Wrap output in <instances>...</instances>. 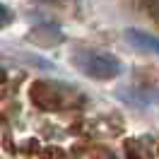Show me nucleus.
<instances>
[{
	"label": "nucleus",
	"instance_id": "f03ea898",
	"mask_svg": "<svg viewBox=\"0 0 159 159\" xmlns=\"http://www.w3.org/2000/svg\"><path fill=\"white\" fill-rule=\"evenodd\" d=\"M31 99H34L36 106H41L46 111H53V109H58V104H60V92L53 84H48V82H36L31 87Z\"/></svg>",
	"mask_w": 159,
	"mask_h": 159
},
{
	"label": "nucleus",
	"instance_id": "f257e3e1",
	"mask_svg": "<svg viewBox=\"0 0 159 159\" xmlns=\"http://www.w3.org/2000/svg\"><path fill=\"white\" fill-rule=\"evenodd\" d=\"M75 65H77L87 77L92 80H113L120 75V60L111 53H94V51H87V53H80L75 58Z\"/></svg>",
	"mask_w": 159,
	"mask_h": 159
},
{
	"label": "nucleus",
	"instance_id": "20e7f679",
	"mask_svg": "<svg viewBox=\"0 0 159 159\" xmlns=\"http://www.w3.org/2000/svg\"><path fill=\"white\" fill-rule=\"evenodd\" d=\"M125 41L130 46L145 51V53H157L159 56V36L157 34H147L142 29H125Z\"/></svg>",
	"mask_w": 159,
	"mask_h": 159
},
{
	"label": "nucleus",
	"instance_id": "7ed1b4c3",
	"mask_svg": "<svg viewBox=\"0 0 159 159\" xmlns=\"http://www.w3.org/2000/svg\"><path fill=\"white\" fill-rule=\"evenodd\" d=\"M29 41L41 46V48H53V46L63 43V34L53 24H39V27H34L29 31Z\"/></svg>",
	"mask_w": 159,
	"mask_h": 159
},
{
	"label": "nucleus",
	"instance_id": "39448f33",
	"mask_svg": "<svg viewBox=\"0 0 159 159\" xmlns=\"http://www.w3.org/2000/svg\"><path fill=\"white\" fill-rule=\"evenodd\" d=\"M10 22H12V12H10V7L0 5V29H2V27H7Z\"/></svg>",
	"mask_w": 159,
	"mask_h": 159
}]
</instances>
